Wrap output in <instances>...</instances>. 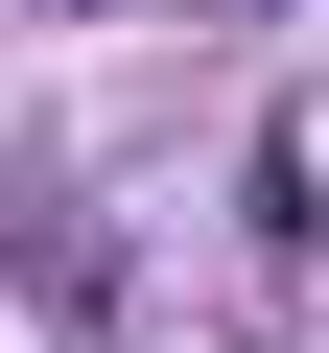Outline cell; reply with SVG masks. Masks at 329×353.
Here are the masks:
<instances>
[]
</instances>
